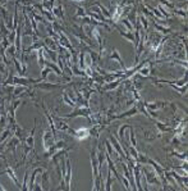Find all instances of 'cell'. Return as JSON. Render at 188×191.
I'll return each instance as SVG.
<instances>
[{"label":"cell","instance_id":"277c9868","mask_svg":"<svg viewBox=\"0 0 188 191\" xmlns=\"http://www.w3.org/2000/svg\"><path fill=\"white\" fill-rule=\"evenodd\" d=\"M65 174L64 178H65V186H67V190H70V185H72V165H70V159L69 156L67 155L65 156Z\"/></svg>","mask_w":188,"mask_h":191},{"label":"cell","instance_id":"e0dca14e","mask_svg":"<svg viewBox=\"0 0 188 191\" xmlns=\"http://www.w3.org/2000/svg\"><path fill=\"white\" fill-rule=\"evenodd\" d=\"M27 180H28V171L25 173V180H23V185L21 186V190H28V187H27Z\"/></svg>","mask_w":188,"mask_h":191},{"label":"cell","instance_id":"5bb4252c","mask_svg":"<svg viewBox=\"0 0 188 191\" xmlns=\"http://www.w3.org/2000/svg\"><path fill=\"white\" fill-rule=\"evenodd\" d=\"M86 16V11H85V8L83 7H77V13H76V17H85Z\"/></svg>","mask_w":188,"mask_h":191},{"label":"cell","instance_id":"3957f363","mask_svg":"<svg viewBox=\"0 0 188 191\" xmlns=\"http://www.w3.org/2000/svg\"><path fill=\"white\" fill-rule=\"evenodd\" d=\"M42 146H44V150L46 151L47 149H50V147L55 144V136L54 133H52L50 130H46L44 132V135H42Z\"/></svg>","mask_w":188,"mask_h":191},{"label":"cell","instance_id":"5b68a950","mask_svg":"<svg viewBox=\"0 0 188 191\" xmlns=\"http://www.w3.org/2000/svg\"><path fill=\"white\" fill-rule=\"evenodd\" d=\"M109 141H110V144H112V146L114 147V150L119 154L120 158H125V153H124V150H123L122 145H120V142H118V140L112 135V133L109 135Z\"/></svg>","mask_w":188,"mask_h":191},{"label":"cell","instance_id":"8fae6325","mask_svg":"<svg viewBox=\"0 0 188 191\" xmlns=\"http://www.w3.org/2000/svg\"><path fill=\"white\" fill-rule=\"evenodd\" d=\"M42 190H49V174L46 172H42Z\"/></svg>","mask_w":188,"mask_h":191},{"label":"cell","instance_id":"ba28073f","mask_svg":"<svg viewBox=\"0 0 188 191\" xmlns=\"http://www.w3.org/2000/svg\"><path fill=\"white\" fill-rule=\"evenodd\" d=\"M90 136V128H79V130L74 131L73 137L78 138V140H86Z\"/></svg>","mask_w":188,"mask_h":191},{"label":"cell","instance_id":"44dd1931","mask_svg":"<svg viewBox=\"0 0 188 191\" xmlns=\"http://www.w3.org/2000/svg\"><path fill=\"white\" fill-rule=\"evenodd\" d=\"M1 40H3V37H1V36H0V42H1Z\"/></svg>","mask_w":188,"mask_h":191},{"label":"cell","instance_id":"4fadbf2b","mask_svg":"<svg viewBox=\"0 0 188 191\" xmlns=\"http://www.w3.org/2000/svg\"><path fill=\"white\" fill-rule=\"evenodd\" d=\"M138 21H139V22H141V25L143 26V28H145V31H147V26H148L147 18H146V17H143V16H139V17H138Z\"/></svg>","mask_w":188,"mask_h":191},{"label":"cell","instance_id":"7a4b0ae2","mask_svg":"<svg viewBox=\"0 0 188 191\" xmlns=\"http://www.w3.org/2000/svg\"><path fill=\"white\" fill-rule=\"evenodd\" d=\"M91 112L88 107H79V108H76L72 113H68V114H61L63 118H76V117H86V118H90L91 116Z\"/></svg>","mask_w":188,"mask_h":191},{"label":"cell","instance_id":"6da1fadb","mask_svg":"<svg viewBox=\"0 0 188 191\" xmlns=\"http://www.w3.org/2000/svg\"><path fill=\"white\" fill-rule=\"evenodd\" d=\"M35 130H36V125L33 126L32 131L28 133V136L25 137V140H23V149H25L23 160L27 158V155L30 154V151H35Z\"/></svg>","mask_w":188,"mask_h":191},{"label":"cell","instance_id":"8992f818","mask_svg":"<svg viewBox=\"0 0 188 191\" xmlns=\"http://www.w3.org/2000/svg\"><path fill=\"white\" fill-rule=\"evenodd\" d=\"M141 172L143 173V176H145V178H146V182H147V183H150V185H154V183L161 185V181L157 180L156 173H151V172H148L147 169H145V168H141Z\"/></svg>","mask_w":188,"mask_h":191},{"label":"cell","instance_id":"52a82bcc","mask_svg":"<svg viewBox=\"0 0 188 191\" xmlns=\"http://www.w3.org/2000/svg\"><path fill=\"white\" fill-rule=\"evenodd\" d=\"M33 87L35 89H41V90H45V91H51V90H54V89H59L61 87V85L59 83H50V82H37L33 85Z\"/></svg>","mask_w":188,"mask_h":191},{"label":"cell","instance_id":"7c38bea8","mask_svg":"<svg viewBox=\"0 0 188 191\" xmlns=\"http://www.w3.org/2000/svg\"><path fill=\"white\" fill-rule=\"evenodd\" d=\"M154 27H155L157 31L163 32V33H170V32H172V30H170V28L164 27V26H160V25H157V23H154Z\"/></svg>","mask_w":188,"mask_h":191},{"label":"cell","instance_id":"30bf717a","mask_svg":"<svg viewBox=\"0 0 188 191\" xmlns=\"http://www.w3.org/2000/svg\"><path fill=\"white\" fill-rule=\"evenodd\" d=\"M42 172H44V171H42V168H40V167H37V168L33 169L32 176H31V180H30V187H28V190H32L33 185H35V182H36V174L42 173Z\"/></svg>","mask_w":188,"mask_h":191},{"label":"cell","instance_id":"2e32d148","mask_svg":"<svg viewBox=\"0 0 188 191\" xmlns=\"http://www.w3.org/2000/svg\"><path fill=\"white\" fill-rule=\"evenodd\" d=\"M172 155H174V156H177V158H179L182 160H187V153H184V154H179V153H177V151H173Z\"/></svg>","mask_w":188,"mask_h":191},{"label":"cell","instance_id":"9a60e30c","mask_svg":"<svg viewBox=\"0 0 188 191\" xmlns=\"http://www.w3.org/2000/svg\"><path fill=\"white\" fill-rule=\"evenodd\" d=\"M110 185H112V169L109 168V172H108V180H106V186H105V190H110Z\"/></svg>","mask_w":188,"mask_h":191},{"label":"cell","instance_id":"ffe728a7","mask_svg":"<svg viewBox=\"0 0 188 191\" xmlns=\"http://www.w3.org/2000/svg\"><path fill=\"white\" fill-rule=\"evenodd\" d=\"M0 190H3V191H5V187H3L1 185H0Z\"/></svg>","mask_w":188,"mask_h":191},{"label":"cell","instance_id":"d6986e66","mask_svg":"<svg viewBox=\"0 0 188 191\" xmlns=\"http://www.w3.org/2000/svg\"><path fill=\"white\" fill-rule=\"evenodd\" d=\"M0 72H5V67H4V64H1V62H0Z\"/></svg>","mask_w":188,"mask_h":191},{"label":"cell","instance_id":"ac0fdd59","mask_svg":"<svg viewBox=\"0 0 188 191\" xmlns=\"http://www.w3.org/2000/svg\"><path fill=\"white\" fill-rule=\"evenodd\" d=\"M120 0H110V5H112V8H115L119 4Z\"/></svg>","mask_w":188,"mask_h":191},{"label":"cell","instance_id":"9c48e42d","mask_svg":"<svg viewBox=\"0 0 188 191\" xmlns=\"http://www.w3.org/2000/svg\"><path fill=\"white\" fill-rule=\"evenodd\" d=\"M1 174H9V177H10L12 180H13V182L16 183L19 189H21V185H19V182H18V178H17V176L14 174V171H13V168L9 164H7V169L5 171H3V172H0V176Z\"/></svg>","mask_w":188,"mask_h":191}]
</instances>
